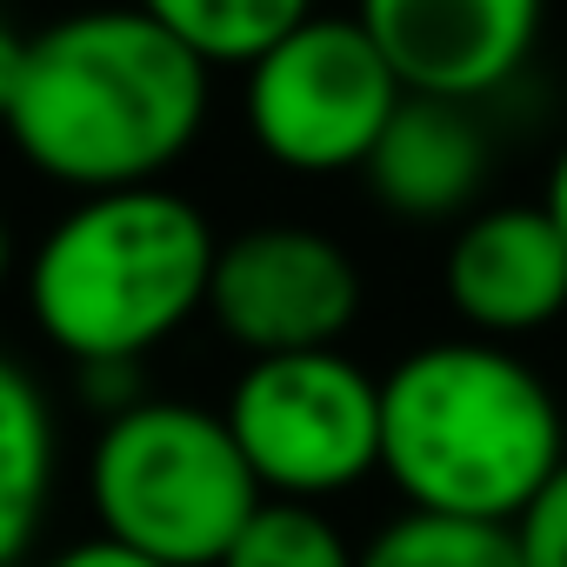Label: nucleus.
<instances>
[{
    "mask_svg": "<svg viewBox=\"0 0 567 567\" xmlns=\"http://www.w3.org/2000/svg\"><path fill=\"white\" fill-rule=\"evenodd\" d=\"M54 467H61V434L41 381L0 354V567H14L54 501Z\"/></svg>",
    "mask_w": 567,
    "mask_h": 567,
    "instance_id": "11",
    "label": "nucleus"
},
{
    "mask_svg": "<svg viewBox=\"0 0 567 567\" xmlns=\"http://www.w3.org/2000/svg\"><path fill=\"white\" fill-rule=\"evenodd\" d=\"M220 234L207 214L147 181L114 194H81L34 247L28 315L81 374L134 368L194 315H207Z\"/></svg>",
    "mask_w": 567,
    "mask_h": 567,
    "instance_id": "3",
    "label": "nucleus"
},
{
    "mask_svg": "<svg viewBox=\"0 0 567 567\" xmlns=\"http://www.w3.org/2000/svg\"><path fill=\"white\" fill-rule=\"evenodd\" d=\"M134 8H147L207 68H254L315 14V0H134Z\"/></svg>",
    "mask_w": 567,
    "mask_h": 567,
    "instance_id": "12",
    "label": "nucleus"
},
{
    "mask_svg": "<svg viewBox=\"0 0 567 567\" xmlns=\"http://www.w3.org/2000/svg\"><path fill=\"white\" fill-rule=\"evenodd\" d=\"M560 461V401L501 341H427L381 374V474L408 507L514 520Z\"/></svg>",
    "mask_w": 567,
    "mask_h": 567,
    "instance_id": "2",
    "label": "nucleus"
},
{
    "mask_svg": "<svg viewBox=\"0 0 567 567\" xmlns=\"http://www.w3.org/2000/svg\"><path fill=\"white\" fill-rule=\"evenodd\" d=\"M8 274H14V234H8V220H0V288H8Z\"/></svg>",
    "mask_w": 567,
    "mask_h": 567,
    "instance_id": "19",
    "label": "nucleus"
},
{
    "mask_svg": "<svg viewBox=\"0 0 567 567\" xmlns=\"http://www.w3.org/2000/svg\"><path fill=\"white\" fill-rule=\"evenodd\" d=\"M207 74L147 8H87L34 34L0 127L34 174L74 194L147 187L200 141Z\"/></svg>",
    "mask_w": 567,
    "mask_h": 567,
    "instance_id": "1",
    "label": "nucleus"
},
{
    "mask_svg": "<svg viewBox=\"0 0 567 567\" xmlns=\"http://www.w3.org/2000/svg\"><path fill=\"white\" fill-rule=\"evenodd\" d=\"M28 48H34V34H21L8 14H0V121H8V107H14L21 68H28Z\"/></svg>",
    "mask_w": 567,
    "mask_h": 567,
    "instance_id": "17",
    "label": "nucleus"
},
{
    "mask_svg": "<svg viewBox=\"0 0 567 567\" xmlns=\"http://www.w3.org/2000/svg\"><path fill=\"white\" fill-rule=\"evenodd\" d=\"M220 567H361V547H348L321 501L267 494L220 554Z\"/></svg>",
    "mask_w": 567,
    "mask_h": 567,
    "instance_id": "14",
    "label": "nucleus"
},
{
    "mask_svg": "<svg viewBox=\"0 0 567 567\" xmlns=\"http://www.w3.org/2000/svg\"><path fill=\"white\" fill-rule=\"evenodd\" d=\"M441 288L481 341H520L567 315V234L540 200L474 207L447 240Z\"/></svg>",
    "mask_w": 567,
    "mask_h": 567,
    "instance_id": "9",
    "label": "nucleus"
},
{
    "mask_svg": "<svg viewBox=\"0 0 567 567\" xmlns=\"http://www.w3.org/2000/svg\"><path fill=\"white\" fill-rule=\"evenodd\" d=\"M361 567H520V547L507 520L408 507L361 547Z\"/></svg>",
    "mask_w": 567,
    "mask_h": 567,
    "instance_id": "13",
    "label": "nucleus"
},
{
    "mask_svg": "<svg viewBox=\"0 0 567 567\" xmlns=\"http://www.w3.org/2000/svg\"><path fill=\"white\" fill-rule=\"evenodd\" d=\"M540 207L560 220V234H567V147L554 154V167H547V194H540Z\"/></svg>",
    "mask_w": 567,
    "mask_h": 567,
    "instance_id": "18",
    "label": "nucleus"
},
{
    "mask_svg": "<svg viewBox=\"0 0 567 567\" xmlns=\"http://www.w3.org/2000/svg\"><path fill=\"white\" fill-rule=\"evenodd\" d=\"M207 315L247 361L341 348V334L361 315V267L321 227L260 220L220 240Z\"/></svg>",
    "mask_w": 567,
    "mask_h": 567,
    "instance_id": "7",
    "label": "nucleus"
},
{
    "mask_svg": "<svg viewBox=\"0 0 567 567\" xmlns=\"http://www.w3.org/2000/svg\"><path fill=\"white\" fill-rule=\"evenodd\" d=\"M507 527H514L520 567H567V461L540 481V494Z\"/></svg>",
    "mask_w": 567,
    "mask_h": 567,
    "instance_id": "15",
    "label": "nucleus"
},
{
    "mask_svg": "<svg viewBox=\"0 0 567 567\" xmlns=\"http://www.w3.org/2000/svg\"><path fill=\"white\" fill-rule=\"evenodd\" d=\"M87 501L101 514V534L167 567H220L267 487L254 481L227 414L134 394L94 434Z\"/></svg>",
    "mask_w": 567,
    "mask_h": 567,
    "instance_id": "4",
    "label": "nucleus"
},
{
    "mask_svg": "<svg viewBox=\"0 0 567 567\" xmlns=\"http://www.w3.org/2000/svg\"><path fill=\"white\" fill-rule=\"evenodd\" d=\"M48 567H167V560H154V554H141V547H127L114 534H87V540L61 547Z\"/></svg>",
    "mask_w": 567,
    "mask_h": 567,
    "instance_id": "16",
    "label": "nucleus"
},
{
    "mask_svg": "<svg viewBox=\"0 0 567 567\" xmlns=\"http://www.w3.org/2000/svg\"><path fill=\"white\" fill-rule=\"evenodd\" d=\"M408 101L361 14H308L247 68V134L288 174H354Z\"/></svg>",
    "mask_w": 567,
    "mask_h": 567,
    "instance_id": "5",
    "label": "nucleus"
},
{
    "mask_svg": "<svg viewBox=\"0 0 567 567\" xmlns=\"http://www.w3.org/2000/svg\"><path fill=\"white\" fill-rule=\"evenodd\" d=\"M487 134L474 121V101H434L408 94L388 121V134L368 154V187L401 220H454L474 214L487 187Z\"/></svg>",
    "mask_w": 567,
    "mask_h": 567,
    "instance_id": "10",
    "label": "nucleus"
},
{
    "mask_svg": "<svg viewBox=\"0 0 567 567\" xmlns=\"http://www.w3.org/2000/svg\"><path fill=\"white\" fill-rule=\"evenodd\" d=\"M354 14L408 94L481 101L534 54L547 0H354Z\"/></svg>",
    "mask_w": 567,
    "mask_h": 567,
    "instance_id": "8",
    "label": "nucleus"
},
{
    "mask_svg": "<svg viewBox=\"0 0 567 567\" xmlns=\"http://www.w3.org/2000/svg\"><path fill=\"white\" fill-rule=\"evenodd\" d=\"M220 414L267 494L328 501L381 467V381L341 348L247 361Z\"/></svg>",
    "mask_w": 567,
    "mask_h": 567,
    "instance_id": "6",
    "label": "nucleus"
}]
</instances>
